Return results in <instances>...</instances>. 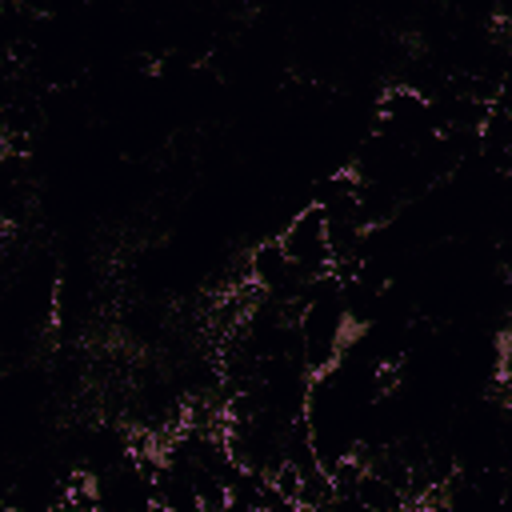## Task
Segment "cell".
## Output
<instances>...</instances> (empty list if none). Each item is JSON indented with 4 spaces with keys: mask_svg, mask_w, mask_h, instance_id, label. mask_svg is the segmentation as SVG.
<instances>
[{
    "mask_svg": "<svg viewBox=\"0 0 512 512\" xmlns=\"http://www.w3.org/2000/svg\"><path fill=\"white\" fill-rule=\"evenodd\" d=\"M368 328H372V320L352 316V312H340V316L332 320V332H328V360L348 356V352L368 336Z\"/></svg>",
    "mask_w": 512,
    "mask_h": 512,
    "instance_id": "obj_1",
    "label": "cell"
}]
</instances>
